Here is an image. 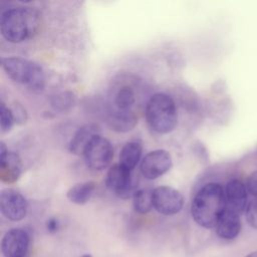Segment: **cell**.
Returning a JSON list of instances; mask_svg holds the SVG:
<instances>
[{
	"label": "cell",
	"instance_id": "cell-10",
	"mask_svg": "<svg viewBox=\"0 0 257 257\" xmlns=\"http://www.w3.org/2000/svg\"><path fill=\"white\" fill-rule=\"evenodd\" d=\"M0 210L10 221H20L27 213L26 199L13 189H5L0 195Z\"/></svg>",
	"mask_w": 257,
	"mask_h": 257
},
{
	"label": "cell",
	"instance_id": "cell-20",
	"mask_svg": "<svg viewBox=\"0 0 257 257\" xmlns=\"http://www.w3.org/2000/svg\"><path fill=\"white\" fill-rule=\"evenodd\" d=\"M14 123V114L13 111L5 106L4 103L1 105V133H7L10 131Z\"/></svg>",
	"mask_w": 257,
	"mask_h": 257
},
{
	"label": "cell",
	"instance_id": "cell-12",
	"mask_svg": "<svg viewBox=\"0 0 257 257\" xmlns=\"http://www.w3.org/2000/svg\"><path fill=\"white\" fill-rule=\"evenodd\" d=\"M0 177L5 183L15 182L21 173V162L17 154L8 152L5 145L1 143L0 151Z\"/></svg>",
	"mask_w": 257,
	"mask_h": 257
},
{
	"label": "cell",
	"instance_id": "cell-21",
	"mask_svg": "<svg viewBox=\"0 0 257 257\" xmlns=\"http://www.w3.org/2000/svg\"><path fill=\"white\" fill-rule=\"evenodd\" d=\"M245 216L248 224L252 228L257 229V200L256 199L248 203L247 208L245 210Z\"/></svg>",
	"mask_w": 257,
	"mask_h": 257
},
{
	"label": "cell",
	"instance_id": "cell-16",
	"mask_svg": "<svg viewBox=\"0 0 257 257\" xmlns=\"http://www.w3.org/2000/svg\"><path fill=\"white\" fill-rule=\"evenodd\" d=\"M95 190V183L92 181L76 184L67 192V198L70 202L78 205L85 204L92 196Z\"/></svg>",
	"mask_w": 257,
	"mask_h": 257
},
{
	"label": "cell",
	"instance_id": "cell-6",
	"mask_svg": "<svg viewBox=\"0 0 257 257\" xmlns=\"http://www.w3.org/2000/svg\"><path fill=\"white\" fill-rule=\"evenodd\" d=\"M86 165L93 170H103L113 158V149L108 140L101 136L94 137L86 147L84 153Z\"/></svg>",
	"mask_w": 257,
	"mask_h": 257
},
{
	"label": "cell",
	"instance_id": "cell-23",
	"mask_svg": "<svg viewBox=\"0 0 257 257\" xmlns=\"http://www.w3.org/2000/svg\"><path fill=\"white\" fill-rule=\"evenodd\" d=\"M60 227L59 221L56 218H50L46 222V229L49 233H55Z\"/></svg>",
	"mask_w": 257,
	"mask_h": 257
},
{
	"label": "cell",
	"instance_id": "cell-25",
	"mask_svg": "<svg viewBox=\"0 0 257 257\" xmlns=\"http://www.w3.org/2000/svg\"><path fill=\"white\" fill-rule=\"evenodd\" d=\"M81 257H92L90 254H84V255H82Z\"/></svg>",
	"mask_w": 257,
	"mask_h": 257
},
{
	"label": "cell",
	"instance_id": "cell-5",
	"mask_svg": "<svg viewBox=\"0 0 257 257\" xmlns=\"http://www.w3.org/2000/svg\"><path fill=\"white\" fill-rule=\"evenodd\" d=\"M107 188L122 199L134 197L136 182L132 170L121 164H115L110 167L105 180Z\"/></svg>",
	"mask_w": 257,
	"mask_h": 257
},
{
	"label": "cell",
	"instance_id": "cell-14",
	"mask_svg": "<svg viewBox=\"0 0 257 257\" xmlns=\"http://www.w3.org/2000/svg\"><path fill=\"white\" fill-rule=\"evenodd\" d=\"M98 135L99 130L95 124H86L80 127L69 143V151L75 155H83L88 144Z\"/></svg>",
	"mask_w": 257,
	"mask_h": 257
},
{
	"label": "cell",
	"instance_id": "cell-9",
	"mask_svg": "<svg viewBox=\"0 0 257 257\" xmlns=\"http://www.w3.org/2000/svg\"><path fill=\"white\" fill-rule=\"evenodd\" d=\"M172 166L171 155L165 150H155L145 156L141 163V173L148 180H155L167 173Z\"/></svg>",
	"mask_w": 257,
	"mask_h": 257
},
{
	"label": "cell",
	"instance_id": "cell-15",
	"mask_svg": "<svg viewBox=\"0 0 257 257\" xmlns=\"http://www.w3.org/2000/svg\"><path fill=\"white\" fill-rule=\"evenodd\" d=\"M137 116L130 110H117L109 118L108 123L111 130L124 133L133 130L137 124Z\"/></svg>",
	"mask_w": 257,
	"mask_h": 257
},
{
	"label": "cell",
	"instance_id": "cell-1",
	"mask_svg": "<svg viewBox=\"0 0 257 257\" xmlns=\"http://www.w3.org/2000/svg\"><path fill=\"white\" fill-rule=\"evenodd\" d=\"M226 210L225 190L220 184H205L194 196L191 214L195 222L204 228L216 227Z\"/></svg>",
	"mask_w": 257,
	"mask_h": 257
},
{
	"label": "cell",
	"instance_id": "cell-19",
	"mask_svg": "<svg viewBox=\"0 0 257 257\" xmlns=\"http://www.w3.org/2000/svg\"><path fill=\"white\" fill-rule=\"evenodd\" d=\"M135 92L132 87L123 86L118 89L114 97V103L119 110H128L135 102Z\"/></svg>",
	"mask_w": 257,
	"mask_h": 257
},
{
	"label": "cell",
	"instance_id": "cell-24",
	"mask_svg": "<svg viewBox=\"0 0 257 257\" xmlns=\"http://www.w3.org/2000/svg\"><path fill=\"white\" fill-rule=\"evenodd\" d=\"M246 257H257V250L256 251H253L251 253H249Z\"/></svg>",
	"mask_w": 257,
	"mask_h": 257
},
{
	"label": "cell",
	"instance_id": "cell-4",
	"mask_svg": "<svg viewBox=\"0 0 257 257\" xmlns=\"http://www.w3.org/2000/svg\"><path fill=\"white\" fill-rule=\"evenodd\" d=\"M2 68L12 80L34 91H40L44 87V72L32 61L21 57H5L2 59Z\"/></svg>",
	"mask_w": 257,
	"mask_h": 257
},
{
	"label": "cell",
	"instance_id": "cell-13",
	"mask_svg": "<svg viewBox=\"0 0 257 257\" xmlns=\"http://www.w3.org/2000/svg\"><path fill=\"white\" fill-rule=\"evenodd\" d=\"M241 227L242 224L240 220V215L226 209L215 228L216 233L220 238L225 240H232L239 235Z\"/></svg>",
	"mask_w": 257,
	"mask_h": 257
},
{
	"label": "cell",
	"instance_id": "cell-3",
	"mask_svg": "<svg viewBox=\"0 0 257 257\" xmlns=\"http://www.w3.org/2000/svg\"><path fill=\"white\" fill-rule=\"evenodd\" d=\"M146 119L155 132L168 134L172 132L178 120L175 101L165 93L154 94L146 106Z\"/></svg>",
	"mask_w": 257,
	"mask_h": 257
},
{
	"label": "cell",
	"instance_id": "cell-2",
	"mask_svg": "<svg viewBox=\"0 0 257 257\" xmlns=\"http://www.w3.org/2000/svg\"><path fill=\"white\" fill-rule=\"evenodd\" d=\"M39 25L38 14L26 7H17L6 10L0 20V29L3 37L12 43H19L30 38Z\"/></svg>",
	"mask_w": 257,
	"mask_h": 257
},
{
	"label": "cell",
	"instance_id": "cell-22",
	"mask_svg": "<svg viewBox=\"0 0 257 257\" xmlns=\"http://www.w3.org/2000/svg\"><path fill=\"white\" fill-rule=\"evenodd\" d=\"M247 190L257 200V171L251 173L247 179Z\"/></svg>",
	"mask_w": 257,
	"mask_h": 257
},
{
	"label": "cell",
	"instance_id": "cell-18",
	"mask_svg": "<svg viewBox=\"0 0 257 257\" xmlns=\"http://www.w3.org/2000/svg\"><path fill=\"white\" fill-rule=\"evenodd\" d=\"M133 205L136 212L146 214L150 212L153 207V191L149 189L137 190L133 197Z\"/></svg>",
	"mask_w": 257,
	"mask_h": 257
},
{
	"label": "cell",
	"instance_id": "cell-8",
	"mask_svg": "<svg viewBox=\"0 0 257 257\" xmlns=\"http://www.w3.org/2000/svg\"><path fill=\"white\" fill-rule=\"evenodd\" d=\"M29 244V234L23 229L13 228L3 236L1 251L4 257H27Z\"/></svg>",
	"mask_w": 257,
	"mask_h": 257
},
{
	"label": "cell",
	"instance_id": "cell-17",
	"mask_svg": "<svg viewBox=\"0 0 257 257\" xmlns=\"http://www.w3.org/2000/svg\"><path fill=\"white\" fill-rule=\"evenodd\" d=\"M142 151V146L137 142H130L125 144L119 154V164L130 170H133L141 160Z\"/></svg>",
	"mask_w": 257,
	"mask_h": 257
},
{
	"label": "cell",
	"instance_id": "cell-7",
	"mask_svg": "<svg viewBox=\"0 0 257 257\" xmlns=\"http://www.w3.org/2000/svg\"><path fill=\"white\" fill-rule=\"evenodd\" d=\"M154 208L163 215H175L184 205L183 195L169 186H160L153 190Z\"/></svg>",
	"mask_w": 257,
	"mask_h": 257
},
{
	"label": "cell",
	"instance_id": "cell-11",
	"mask_svg": "<svg viewBox=\"0 0 257 257\" xmlns=\"http://www.w3.org/2000/svg\"><path fill=\"white\" fill-rule=\"evenodd\" d=\"M226 209L237 214L245 212L248 205V190L241 181L233 179L229 181L225 188Z\"/></svg>",
	"mask_w": 257,
	"mask_h": 257
}]
</instances>
